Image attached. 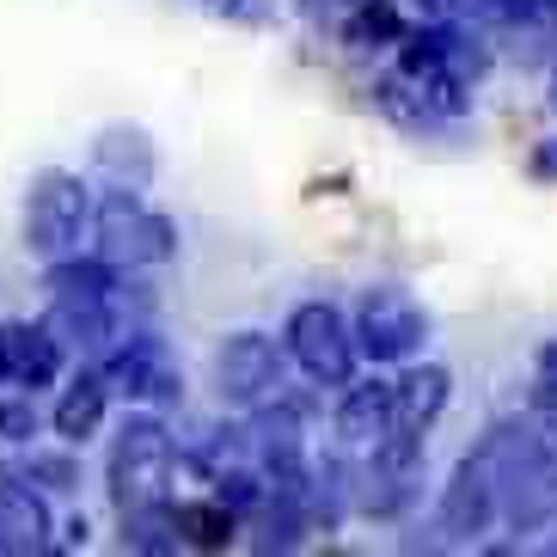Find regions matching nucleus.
I'll list each match as a JSON object with an SVG mask.
<instances>
[{
	"label": "nucleus",
	"mask_w": 557,
	"mask_h": 557,
	"mask_svg": "<svg viewBox=\"0 0 557 557\" xmlns=\"http://www.w3.org/2000/svg\"><path fill=\"white\" fill-rule=\"evenodd\" d=\"M552 104H557V81H552Z\"/></svg>",
	"instance_id": "obj_23"
},
{
	"label": "nucleus",
	"mask_w": 557,
	"mask_h": 557,
	"mask_svg": "<svg viewBox=\"0 0 557 557\" xmlns=\"http://www.w3.org/2000/svg\"><path fill=\"white\" fill-rule=\"evenodd\" d=\"M288 349H295V361L319 386H349L356 380V331L325 300H312V307H300L288 319Z\"/></svg>",
	"instance_id": "obj_5"
},
{
	"label": "nucleus",
	"mask_w": 557,
	"mask_h": 557,
	"mask_svg": "<svg viewBox=\"0 0 557 557\" xmlns=\"http://www.w3.org/2000/svg\"><path fill=\"white\" fill-rule=\"evenodd\" d=\"M172 251H178L172 221L153 214L129 184H123L116 197H104V209H99V258L111 263V270H148V263H165Z\"/></svg>",
	"instance_id": "obj_1"
},
{
	"label": "nucleus",
	"mask_w": 557,
	"mask_h": 557,
	"mask_svg": "<svg viewBox=\"0 0 557 557\" xmlns=\"http://www.w3.org/2000/svg\"><path fill=\"white\" fill-rule=\"evenodd\" d=\"M92 153H99V165L116 184H129V190H141V184L153 178V141L141 129H104Z\"/></svg>",
	"instance_id": "obj_12"
},
{
	"label": "nucleus",
	"mask_w": 557,
	"mask_h": 557,
	"mask_svg": "<svg viewBox=\"0 0 557 557\" xmlns=\"http://www.w3.org/2000/svg\"><path fill=\"white\" fill-rule=\"evenodd\" d=\"M172 484V435L153 417H129L111 442V496L116 508H141V503H165Z\"/></svg>",
	"instance_id": "obj_2"
},
{
	"label": "nucleus",
	"mask_w": 557,
	"mask_h": 557,
	"mask_svg": "<svg viewBox=\"0 0 557 557\" xmlns=\"http://www.w3.org/2000/svg\"><path fill=\"white\" fill-rule=\"evenodd\" d=\"M214 13H239V18H258V7L251 0H209Z\"/></svg>",
	"instance_id": "obj_22"
},
{
	"label": "nucleus",
	"mask_w": 557,
	"mask_h": 557,
	"mask_svg": "<svg viewBox=\"0 0 557 557\" xmlns=\"http://www.w3.org/2000/svg\"><path fill=\"white\" fill-rule=\"evenodd\" d=\"M214 386L227 405H270L282 393V349L263 331H233L214 356Z\"/></svg>",
	"instance_id": "obj_6"
},
{
	"label": "nucleus",
	"mask_w": 557,
	"mask_h": 557,
	"mask_svg": "<svg viewBox=\"0 0 557 557\" xmlns=\"http://www.w3.org/2000/svg\"><path fill=\"white\" fill-rule=\"evenodd\" d=\"M533 178L557 184V141H540V153H533Z\"/></svg>",
	"instance_id": "obj_21"
},
{
	"label": "nucleus",
	"mask_w": 557,
	"mask_h": 557,
	"mask_svg": "<svg viewBox=\"0 0 557 557\" xmlns=\"http://www.w3.org/2000/svg\"><path fill=\"white\" fill-rule=\"evenodd\" d=\"M104 386L99 374H81L74 386L62 393V405H55V429H62L67 442H86V435H99V423H104Z\"/></svg>",
	"instance_id": "obj_14"
},
{
	"label": "nucleus",
	"mask_w": 557,
	"mask_h": 557,
	"mask_svg": "<svg viewBox=\"0 0 557 557\" xmlns=\"http://www.w3.org/2000/svg\"><path fill=\"white\" fill-rule=\"evenodd\" d=\"M393 405H398V423L405 429H429L447 405V368H410L393 386Z\"/></svg>",
	"instance_id": "obj_13"
},
{
	"label": "nucleus",
	"mask_w": 557,
	"mask_h": 557,
	"mask_svg": "<svg viewBox=\"0 0 557 557\" xmlns=\"http://www.w3.org/2000/svg\"><path fill=\"white\" fill-rule=\"evenodd\" d=\"M123 545L135 552H178V521L165 503H141V508H123Z\"/></svg>",
	"instance_id": "obj_16"
},
{
	"label": "nucleus",
	"mask_w": 557,
	"mask_h": 557,
	"mask_svg": "<svg viewBox=\"0 0 557 557\" xmlns=\"http://www.w3.org/2000/svg\"><path fill=\"white\" fill-rule=\"evenodd\" d=\"M429 337V312L405 295V288H368L356 307V349L374 361H410Z\"/></svg>",
	"instance_id": "obj_4"
},
{
	"label": "nucleus",
	"mask_w": 557,
	"mask_h": 557,
	"mask_svg": "<svg viewBox=\"0 0 557 557\" xmlns=\"http://www.w3.org/2000/svg\"><path fill=\"white\" fill-rule=\"evenodd\" d=\"M361 13L349 18V44L356 50H368V44H393V37H405V25H398V13H393V0H356Z\"/></svg>",
	"instance_id": "obj_17"
},
{
	"label": "nucleus",
	"mask_w": 557,
	"mask_h": 557,
	"mask_svg": "<svg viewBox=\"0 0 557 557\" xmlns=\"http://www.w3.org/2000/svg\"><path fill=\"white\" fill-rule=\"evenodd\" d=\"M533 410L557 423V337L540 349V361H533Z\"/></svg>",
	"instance_id": "obj_19"
},
{
	"label": "nucleus",
	"mask_w": 557,
	"mask_h": 557,
	"mask_svg": "<svg viewBox=\"0 0 557 557\" xmlns=\"http://www.w3.org/2000/svg\"><path fill=\"white\" fill-rule=\"evenodd\" d=\"M491 527H496L491 478H484L478 459H459L454 484H447V496H442V533L447 540H478V533H491Z\"/></svg>",
	"instance_id": "obj_8"
},
{
	"label": "nucleus",
	"mask_w": 557,
	"mask_h": 557,
	"mask_svg": "<svg viewBox=\"0 0 557 557\" xmlns=\"http://www.w3.org/2000/svg\"><path fill=\"white\" fill-rule=\"evenodd\" d=\"M111 380H116V393H129V398H178V386H184L165 344L148 337V331H129V344L111 356Z\"/></svg>",
	"instance_id": "obj_7"
},
{
	"label": "nucleus",
	"mask_w": 557,
	"mask_h": 557,
	"mask_svg": "<svg viewBox=\"0 0 557 557\" xmlns=\"http://www.w3.org/2000/svg\"><path fill=\"white\" fill-rule=\"evenodd\" d=\"M0 435H7V442H32V435H37V405H32V393L0 405Z\"/></svg>",
	"instance_id": "obj_20"
},
{
	"label": "nucleus",
	"mask_w": 557,
	"mask_h": 557,
	"mask_svg": "<svg viewBox=\"0 0 557 557\" xmlns=\"http://www.w3.org/2000/svg\"><path fill=\"white\" fill-rule=\"evenodd\" d=\"M13 478H44V491L67 496L74 484H81V466L67 454H44V447H32V459H18V466H7Z\"/></svg>",
	"instance_id": "obj_18"
},
{
	"label": "nucleus",
	"mask_w": 557,
	"mask_h": 557,
	"mask_svg": "<svg viewBox=\"0 0 557 557\" xmlns=\"http://www.w3.org/2000/svg\"><path fill=\"white\" fill-rule=\"evenodd\" d=\"M86 227V190L74 172H37L32 190H25V246L37 258H62V251L81 246Z\"/></svg>",
	"instance_id": "obj_3"
},
{
	"label": "nucleus",
	"mask_w": 557,
	"mask_h": 557,
	"mask_svg": "<svg viewBox=\"0 0 557 557\" xmlns=\"http://www.w3.org/2000/svg\"><path fill=\"white\" fill-rule=\"evenodd\" d=\"M386 429H398L393 386H349L344 405H337V435L356 442V447H374Z\"/></svg>",
	"instance_id": "obj_11"
},
{
	"label": "nucleus",
	"mask_w": 557,
	"mask_h": 557,
	"mask_svg": "<svg viewBox=\"0 0 557 557\" xmlns=\"http://www.w3.org/2000/svg\"><path fill=\"white\" fill-rule=\"evenodd\" d=\"M172 521H178V545H197V552H221L233 540V508L221 496L214 503H178Z\"/></svg>",
	"instance_id": "obj_15"
},
{
	"label": "nucleus",
	"mask_w": 557,
	"mask_h": 557,
	"mask_svg": "<svg viewBox=\"0 0 557 557\" xmlns=\"http://www.w3.org/2000/svg\"><path fill=\"white\" fill-rule=\"evenodd\" d=\"M55 368H62V349H55L50 325H0V374L37 393V386H50Z\"/></svg>",
	"instance_id": "obj_9"
},
{
	"label": "nucleus",
	"mask_w": 557,
	"mask_h": 557,
	"mask_svg": "<svg viewBox=\"0 0 557 557\" xmlns=\"http://www.w3.org/2000/svg\"><path fill=\"white\" fill-rule=\"evenodd\" d=\"M44 545H50V515L32 496V484L7 472L0 478V552H44Z\"/></svg>",
	"instance_id": "obj_10"
}]
</instances>
